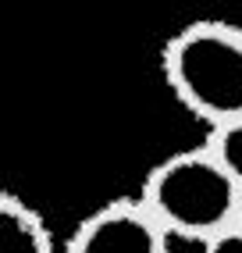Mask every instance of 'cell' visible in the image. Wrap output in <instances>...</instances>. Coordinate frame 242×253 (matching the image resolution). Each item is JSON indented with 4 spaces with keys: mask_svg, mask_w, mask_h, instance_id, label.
Instances as JSON below:
<instances>
[{
    "mask_svg": "<svg viewBox=\"0 0 242 253\" xmlns=\"http://www.w3.org/2000/svg\"><path fill=\"white\" fill-rule=\"evenodd\" d=\"M171 96L210 128L242 122V25L189 22L161 50Z\"/></svg>",
    "mask_w": 242,
    "mask_h": 253,
    "instance_id": "cell-2",
    "label": "cell"
},
{
    "mask_svg": "<svg viewBox=\"0 0 242 253\" xmlns=\"http://www.w3.org/2000/svg\"><path fill=\"white\" fill-rule=\"evenodd\" d=\"M0 253H54V232L22 196L0 193Z\"/></svg>",
    "mask_w": 242,
    "mask_h": 253,
    "instance_id": "cell-4",
    "label": "cell"
},
{
    "mask_svg": "<svg viewBox=\"0 0 242 253\" xmlns=\"http://www.w3.org/2000/svg\"><path fill=\"white\" fill-rule=\"evenodd\" d=\"M203 146L221 161V168L232 175V182L242 189V122L224 125V128H210Z\"/></svg>",
    "mask_w": 242,
    "mask_h": 253,
    "instance_id": "cell-5",
    "label": "cell"
},
{
    "mask_svg": "<svg viewBox=\"0 0 242 253\" xmlns=\"http://www.w3.org/2000/svg\"><path fill=\"white\" fill-rule=\"evenodd\" d=\"M135 196L171 239L196 246L242 221V189L203 143L157 161Z\"/></svg>",
    "mask_w": 242,
    "mask_h": 253,
    "instance_id": "cell-1",
    "label": "cell"
},
{
    "mask_svg": "<svg viewBox=\"0 0 242 253\" xmlns=\"http://www.w3.org/2000/svg\"><path fill=\"white\" fill-rule=\"evenodd\" d=\"M200 253H242V221H239V225H232L228 232L214 235L210 243H203V246H200Z\"/></svg>",
    "mask_w": 242,
    "mask_h": 253,
    "instance_id": "cell-6",
    "label": "cell"
},
{
    "mask_svg": "<svg viewBox=\"0 0 242 253\" xmlns=\"http://www.w3.org/2000/svg\"><path fill=\"white\" fill-rule=\"evenodd\" d=\"M171 243L139 196H118L82 217L64 253H171Z\"/></svg>",
    "mask_w": 242,
    "mask_h": 253,
    "instance_id": "cell-3",
    "label": "cell"
}]
</instances>
